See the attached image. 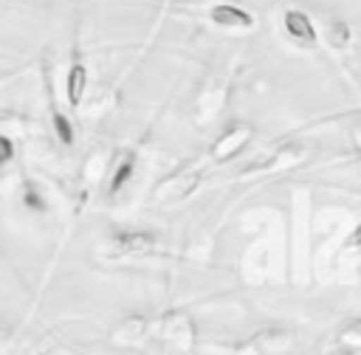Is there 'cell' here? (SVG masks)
<instances>
[{"mask_svg": "<svg viewBox=\"0 0 361 355\" xmlns=\"http://www.w3.org/2000/svg\"><path fill=\"white\" fill-rule=\"evenodd\" d=\"M155 245V237L149 231H121L107 242V254L110 256H133V254H144Z\"/></svg>", "mask_w": 361, "mask_h": 355, "instance_id": "obj_1", "label": "cell"}, {"mask_svg": "<svg viewBox=\"0 0 361 355\" xmlns=\"http://www.w3.org/2000/svg\"><path fill=\"white\" fill-rule=\"evenodd\" d=\"M197 172H180V175H172V178H166L158 189H155V197L161 200V203H178V200H183V197H189L195 189H197Z\"/></svg>", "mask_w": 361, "mask_h": 355, "instance_id": "obj_2", "label": "cell"}, {"mask_svg": "<svg viewBox=\"0 0 361 355\" xmlns=\"http://www.w3.org/2000/svg\"><path fill=\"white\" fill-rule=\"evenodd\" d=\"M282 23H285L288 37H290L296 45H302V48H313V45H316V25L310 23V17H307L305 11L290 8V11H285Z\"/></svg>", "mask_w": 361, "mask_h": 355, "instance_id": "obj_3", "label": "cell"}, {"mask_svg": "<svg viewBox=\"0 0 361 355\" xmlns=\"http://www.w3.org/2000/svg\"><path fill=\"white\" fill-rule=\"evenodd\" d=\"M248 138H251V130H248L245 124H237V127H231V130L214 144L212 155H214L217 161H226V158H231L234 152H240V149L248 144Z\"/></svg>", "mask_w": 361, "mask_h": 355, "instance_id": "obj_4", "label": "cell"}, {"mask_svg": "<svg viewBox=\"0 0 361 355\" xmlns=\"http://www.w3.org/2000/svg\"><path fill=\"white\" fill-rule=\"evenodd\" d=\"M212 20L217 25H226V28H251L254 25V17L243 8H237V6H214Z\"/></svg>", "mask_w": 361, "mask_h": 355, "instance_id": "obj_5", "label": "cell"}, {"mask_svg": "<svg viewBox=\"0 0 361 355\" xmlns=\"http://www.w3.org/2000/svg\"><path fill=\"white\" fill-rule=\"evenodd\" d=\"M65 87H68V101L71 107H79L82 99H85V90H87V70L82 62H73L71 70H68V79H65Z\"/></svg>", "mask_w": 361, "mask_h": 355, "instance_id": "obj_6", "label": "cell"}, {"mask_svg": "<svg viewBox=\"0 0 361 355\" xmlns=\"http://www.w3.org/2000/svg\"><path fill=\"white\" fill-rule=\"evenodd\" d=\"M166 338L175 344V347H189L192 344V324L186 316H172L166 321Z\"/></svg>", "mask_w": 361, "mask_h": 355, "instance_id": "obj_7", "label": "cell"}, {"mask_svg": "<svg viewBox=\"0 0 361 355\" xmlns=\"http://www.w3.org/2000/svg\"><path fill=\"white\" fill-rule=\"evenodd\" d=\"M144 330H147V321L144 318H127V321H121L116 327L113 341L116 344H133V341H138L144 335Z\"/></svg>", "mask_w": 361, "mask_h": 355, "instance_id": "obj_8", "label": "cell"}, {"mask_svg": "<svg viewBox=\"0 0 361 355\" xmlns=\"http://www.w3.org/2000/svg\"><path fill=\"white\" fill-rule=\"evenodd\" d=\"M133 166H135V161H133V155H121V161L116 163V169H113V178H110V186H107V192L110 194H116L124 183H127V178L133 175Z\"/></svg>", "mask_w": 361, "mask_h": 355, "instance_id": "obj_9", "label": "cell"}, {"mask_svg": "<svg viewBox=\"0 0 361 355\" xmlns=\"http://www.w3.org/2000/svg\"><path fill=\"white\" fill-rule=\"evenodd\" d=\"M23 206L31 208V211H42V208H45V200L39 197V192H37L31 183L23 186Z\"/></svg>", "mask_w": 361, "mask_h": 355, "instance_id": "obj_10", "label": "cell"}, {"mask_svg": "<svg viewBox=\"0 0 361 355\" xmlns=\"http://www.w3.org/2000/svg\"><path fill=\"white\" fill-rule=\"evenodd\" d=\"M54 127H56V135H59L62 144H71L73 141V127H71V121L62 113H54Z\"/></svg>", "mask_w": 361, "mask_h": 355, "instance_id": "obj_11", "label": "cell"}, {"mask_svg": "<svg viewBox=\"0 0 361 355\" xmlns=\"http://www.w3.org/2000/svg\"><path fill=\"white\" fill-rule=\"evenodd\" d=\"M11 158H14V141H11L8 135H3V132H0V166H3V163H8Z\"/></svg>", "mask_w": 361, "mask_h": 355, "instance_id": "obj_12", "label": "cell"}, {"mask_svg": "<svg viewBox=\"0 0 361 355\" xmlns=\"http://www.w3.org/2000/svg\"><path fill=\"white\" fill-rule=\"evenodd\" d=\"M11 347V327L6 321H0V355H6Z\"/></svg>", "mask_w": 361, "mask_h": 355, "instance_id": "obj_13", "label": "cell"}, {"mask_svg": "<svg viewBox=\"0 0 361 355\" xmlns=\"http://www.w3.org/2000/svg\"><path fill=\"white\" fill-rule=\"evenodd\" d=\"M237 355H257V349H254V347H243Z\"/></svg>", "mask_w": 361, "mask_h": 355, "instance_id": "obj_14", "label": "cell"}]
</instances>
